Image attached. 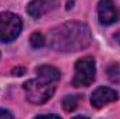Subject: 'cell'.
<instances>
[{"label": "cell", "mask_w": 120, "mask_h": 119, "mask_svg": "<svg viewBox=\"0 0 120 119\" xmlns=\"http://www.w3.org/2000/svg\"><path fill=\"white\" fill-rule=\"evenodd\" d=\"M36 74L38 77H42L45 80H49L52 83H57L60 80V71L53 67V66H48V64H43V66H39L36 69Z\"/></svg>", "instance_id": "ba28073f"}, {"label": "cell", "mask_w": 120, "mask_h": 119, "mask_svg": "<svg viewBox=\"0 0 120 119\" xmlns=\"http://www.w3.org/2000/svg\"><path fill=\"white\" fill-rule=\"evenodd\" d=\"M81 101V97L80 95H67L63 98V109L66 112H73L78 108V104Z\"/></svg>", "instance_id": "9c48e42d"}, {"label": "cell", "mask_w": 120, "mask_h": 119, "mask_svg": "<svg viewBox=\"0 0 120 119\" xmlns=\"http://www.w3.org/2000/svg\"><path fill=\"white\" fill-rule=\"evenodd\" d=\"M108 76L110 79V81L117 83L120 81V64L119 63H113L108 67Z\"/></svg>", "instance_id": "30bf717a"}, {"label": "cell", "mask_w": 120, "mask_h": 119, "mask_svg": "<svg viewBox=\"0 0 120 119\" xmlns=\"http://www.w3.org/2000/svg\"><path fill=\"white\" fill-rule=\"evenodd\" d=\"M0 118H8V119H11V118H13V114H10L8 111H4V109H1V108H0Z\"/></svg>", "instance_id": "4fadbf2b"}, {"label": "cell", "mask_w": 120, "mask_h": 119, "mask_svg": "<svg viewBox=\"0 0 120 119\" xmlns=\"http://www.w3.org/2000/svg\"><path fill=\"white\" fill-rule=\"evenodd\" d=\"M52 6H53V3L50 0H32L27 7V11L31 17L41 18L43 14H46L52 8Z\"/></svg>", "instance_id": "52a82bcc"}, {"label": "cell", "mask_w": 120, "mask_h": 119, "mask_svg": "<svg viewBox=\"0 0 120 119\" xmlns=\"http://www.w3.org/2000/svg\"><path fill=\"white\" fill-rule=\"evenodd\" d=\"M117 98H119V94L115 90L109 88V87H99V88H96L92 92L91 104H92L94 108L99 109V108L105 107L106 104L115 102Z\"/></svg>", "instance_id": "8992f818"}, {"label": "cell", "mask_w": 120, "mask_h": 119, "mask_svg": "<svg viewBox=\"0 0 120 119\" xmlns=\"http://www.w3.org/2000/svg\"><path fill=\"white\" fill-rule=\"evenodd\" d=\"M49 45L57 52H77L90 46L92 41L91 30L80 21L64 23L49 32Z\"/></svg>", "instance_id": "6da1fadb"}, {"label": "cell", "mask_w": 120, "mask_h": 119, "mask_svg": "<svg viewBox=\"0 0 120 119\" xmlns=\"http://www.w3.org/2000/svg\"><path fill=\"white\" fill-rule=\"evenodd\" d=\"M113 38L117 41V44H120V31H119V32H116V34L113 35Z\"/></svg>", "instance_id": "5bb4252c"}, {"label": "cell", "mask_w": 120, "mask_h": 119, "mask_svg": "<svg viewBox=\"0 0 120 119\" xmlns=\"http://www.w3.org/2000/svg\"><path fill=\"white\" fill-rule=\"evenodd\" d=\"M95 60L91 56H84L75 62V74L73 79L74 87H88L95 80Z\"/></svg>", "instance_id": "3957f363"}, {"label": "cell", "mask_w": 120, "mask_h": 119, "mask_svg": "<svg viewBox=\"0 0 120 119\" xmlns=\"http://www.w3.org/2000/svg\"><path fill=\"white\" fill-rule=\"evenodd\" d=\"M55 90H56V83H52L42 77L32 79L24 83L27 99L34 105H42L46 101H49L53 97Z\"/></svg>", "instance_id": "7a4b0ae2"}, {"label": "cell", "mask_w": 120, "mask_h": 119, "mask_svg": "<svg viewBox=\"0 0 120 119\" xmlns=\"http://www.w3.org/2000/svg\"><path fill=\"white\" fill-rule=\"evenodd\" d=\"M13 76H22L24 73H25V67H15V69H13Z\"/></svg>", "instance_id": "7c38bea8"}, {"label": "cell", "mask_w": 120, "mask_h": 119, "mask_svg": "<svg viewBox=\"0 0 120 119\" xmlns=\"http://www.w3.org/2000/svg\"><path fill=\"white\" fill-rule=\"evenodd\" d=\"M98 18L102 25H112L119 20V10L112 0H101L98 3Z\"/></svg>", "instance_id": "5b68a950"}, {"label": "cell", "mask_w": 120, "mask_h": 119, "mask_svg": "<svg viewBox=\"0 0 120 119\" xmlns=\"http://www.w3.org/2000/svg\"><path fill=\"white\" fill-rule=\"evenodd\" d=\"M21 20L10 11L0 13V42H11L21 32Z\"/></svg>", "instance_id": "277c9868"}, {"label": "cell", "mask_w": 120, "mask_h": 119, "mask_svg": "<svg viewBox=\"0 0 120 119\" xmlns=\"http://www.w3.org/2000/svg\"><path fill=\"white\" fill-rule=\"evenodd\" d=\"M45 36L41 34V32H34L32 35H31L30 38V44L32 48H35V49H38V48H42L43 45H45Z\"/></svg>", "instance_id": "8fae6325"}]
</instances>
